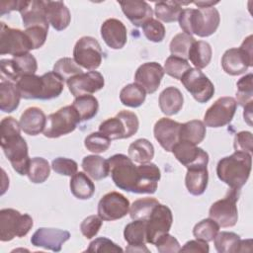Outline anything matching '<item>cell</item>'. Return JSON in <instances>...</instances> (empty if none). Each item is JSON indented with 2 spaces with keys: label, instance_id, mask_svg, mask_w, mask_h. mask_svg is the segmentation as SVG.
<instances>
[{
  "label": "cell",
  "instance_id": "cell-58",
  "mask_svg": "<svg viewBox=\"0 0 253 253\" xmlns=\"http://www.w3.org/2000/svg\"><path fill=\"white\" fill-rule=\"evenodd\" d=\"M210 251L208 242L200 239L190 240L185 243L183 247H181L180 252H200V253H208Z\"/></svg>",
  "mask_w": 253,
  "mask_h": 253
},
{
  "label": "cell",
  "instance_id": "cell-57",
  "mask_svg": "<svg viewBox=\"0 0 253 253\" xmlns=\"http://www.w3.org/2000/svg\"><path fill=\"white\" fill-rule=\"evenodd\" d=\"M1 72L5 75L10 81H18L20 79V75L16 69L13 59H1L0 60Z\"/></svg>",
  "mask_w": 253,
  "mask_h": 253
},
{
  "label": "cell",
  "instance_id": "cell-38",
  "mask_svg": "<svg viewBox=\"0 0 253 253\" xmlns=\"http://www.w3.org/2000/svg\"><path fill=\"white\" fill-rule=\"evenodd\" d=\"M145 91L136 83L125 86L120 92L121 103L126 107L137 108L145 101Z\"/></svg>",
  "mask_w": 253,
  "mask_h": 253
},
{
  "label": "cell",
  "instance_id": "cell-51",
  "mask_svg": "<svg viewBox=\"0 0 253 253\" xmlns=\"http://www.w3.org/2000/svg\"><path fill=\"white\" fill-rule=\"evenodd\" d=\"M51 167L54 172L64 176H73L78 169V164L76 161L65 158V157H57L52 160Z\"/></svg>",
  "mask_w": 253,
  "mask_h": 253
},
{
  "label": "cell",
  "instance_id": "cell-17",
  "mask_svg": "<svg viewBox=\"0 0 253 253\" xmlns=\"http://www.w3.org/2000/svg\"><path fill=\"white\" fill-rule=\"evenodd\" d=\"M176 159L187 169L206 168L209 162V154L202 148L188 141L180 140L172 149Z\"/></svg>",
  "mask_w": 253,
  "mask_h": 253
},
{
  "label": "cell",
  "instance_id": "cell-8",
  "mask_svg": "<svg viewBox=\"0 0 253 253\" xmlns=\"http://www.w3.org/2000/svg\"><path fill=\"white\" fill-rule=\"evenodd\" d=\"M252 65V35L248 36L239 47L227 49L221 58L222 69L232 76L244 73Z\"/></svg>",
  "mask_w": 253,
  "mask_h": 253
},
{
  "label": "cell",
  "instance_id": "cell-30",
  "mask_svg": "<svg viewBox=\"0 0 253 253\" xmlns=\"http://www.w3.org/2000/svg\"><path fill=\"white\" fill-rule=\"evenodd\" d=\"M20 91L15 83L10 80L1 79L0 82V109L4 113L15 111L21 99Z\"/></svg>",
  "mask_w": 253,
  "mask_h": 253
},
{
  "label": "cell",
  "instance_id": "cell-23",
  "mask_svg": "<svg viewBox=\"0 0 253 253\" xmlns=\"http://www.w3.org/2000/svg\"><path fill=\"white\" fill-rule=\"evenodd\" d=\"M161 173L154 163H144L137 166V180L134 188L136 194H154L157 190Z\"/></svg>",
  "mask_w": 253,
  "mask_h": 253
},
{
  "label": "cell",
  "instance_id": "cell-39",
  "mask_svg": "<svg viewBox=\"0 0 253 253\" xmlns=\"http://www.w3.org/2000/svg\"><path fill=\"white\" fill-rule=\"evenodd\" d=\"M182 10L180 1H159L155 3L154 13L159 20L172 23L179 20Z\"/></svg>",
  "mask_w": 253,
  "mask_h": 253
},
{
  "label": "cell",
  "instance_id": "cell-10",
  "mask_svg": "<svg viewBox=\"0 0 253 253\" xmlns=\"http://www.w3.org/2000/svg\"><path fill=\"white\" fill-rule=\"evenodd\" d=\"M102 58L103 50L95 38L85 36L76 42L73 48V59L79 66L95 70L102 63Z\"/></svg>",
  "mask_w": 253,
  "mask_h": 253
},
{
  "label": "cell",
  "instance_id": "cell-15",
  "mask_svg": "<svg viewBox=\"0 0 253 253\" xmlns=\"http://www.w3.org/2000/svg\"><path fill=\"white\" fill-rule=\"evenodd\" d=\"M172 222L171 210L165 205L158 204L146 220V242L154 245L162 235L169 232Z\"/></svg>",
  "mask_w": 253,
  "mask_h": 253
},
{
  "label": "cell",
  "instance_id": "cell-50",
  "mask_svg": "<svg viewBox=\"0 0 253 253\" xmlns=\"http://www.w3.org/2000/svg\"><path fill=\"white\" fill-rule=\"evenodd\" d=\"M142 31L146 39L153 42H160L165 37V28L161 22L150 19L142 26Z\"/></svg>",
  "mask_w": 253,
  "mask_h": 253
},
{
  "label": "cell",
  "instance_id": "cell-52",
  "mask_svg": "<svg viewBox=\"0 0 253 253\" xmlns=\"http://www.w3.org/2000/svg\"><path fill=\"white\" fill-rule=\"evenodd\" d=\"M103 219L99 215H89L80 224L81 233L88 239L93 238L100 230Z\"/></svg>",
  "mask_w": 253,
  "mask_h": 253
},
{
  "label": "cell",
  "instance_id": "cell-59",
  "mask_svg": "<svg viewBox=\"0 0 253 253\" xmlns=\"http://www.w3.org/2000/svg\"><path fill=\"white\" fill-rule=\"evenodd\" d=\"M20 1H3L0 3V15L3 16L6 13H10L11 11L18 10Z\"/></svg>",
  "mask_w": 253,
  "mask_h": 253
},
{
  "label": "cell",
  "instance_id": "cell-26",
  "mask_svg": "<svg viewBox=\"0 0 253 253\" xmlns=\"http://www.w3.org/2000/svg\"><path fill=\"white\" fill-rule=\"evenodd\" d=\"M119 4L123 13L135 27H142L152 19V8L145 1H121Z\"/></svg>",
  "mask_w": 253,
  "mask_h": 253
},
{
  "label": "cell",
  "instance_id": "cell-27",
  "mask_svg": "<svg viewBox=\"0 0 253 253\" xmlns=\"http://www.w3.org/2000/svg\"><path fill=\"white\" fill-rule=\"evenodd\" d=\"M21 129L29 135H38L44 130L46 117L42 109L30 107L24 111L19 121Z\"/></svg>",
  "mask_w": 253,
  "mask_h": 253
},
{
  "label": "cell",
  "instance_id": "cell-32",
  "mask_svg": "<svg viewBox=\"0 0 253 253\" xmlns=\"http://www.w3.org/2000/svg\"><path fill=\"white\" fill-rule=\"evenodd\" d=\"M84 172L88 174L94 180L105 179L109 174V163L108 159L99 155H87L83 158L81 164Z\"/></svg>",
  "mask_w": 253,
  "mask_h": 253
},
{
  "label": "cell",
  "instance_id": "cell-34",
  "mask_svg": "<svg viewBox=\"0 0 253 253\" xmlns=\"http://www.w3.org/2000/svg\"><path fill=\"white\" fill-rule=\"evenodd\" d=\"M211 46L204 41H195L190 47L188 58L198 69L205 68L209 65L211 59Z\"/></svg>",
  "mask_w": 253,
  "mask_h": 253
},
{
  "label": "cell",
  "instance_id": "cell-56",
  "mask_svg": "<svg viewBox=\"0 0 253 253\" xmlns=\"http://www.w3.org/2000/svg\"><path fill=\"white\" fill-rule=\"evenodd\" d=\"M252 133L250 131H240L234 136V149L235 151H242L247 153H252Z\"/></svg>",
  "mask_w": 253,
  "mask_h": 253
},
{
  "label": "cell",
  "instance_id": "cell-35",
  "mask_svg": "<svg viewBox=\"0 0 253 253\" xmlns=\"http://www.w3.org/2000/svg\"><path fill=\"white\" fill-rule=\"evenodd\" d=\"M128 157L136 163L144 164L151 161L154 156V147L146 138H138L128 146Z\"/></svg>",
  "mask_w": 253,
  "mask_h": 253
},
{
  "label": "cell",
  "instance_id": "cell-45",
  "mask_svg": "<svg viewBox=\"0 0 253 253\" xmlns=\"http://www.w3.org/2000/svg\"><path fill=\"white\" fill-rule=\"evenodd\" d=\"M53 72L57 74L63 81H67L75 75H78L82 72V69L70 57H62L58 59L53 65Z\"/></svg>",
  "mask_w": 253,
  "mask_h": 253
},
{
  "label": "cell",
  "instance_id": "cell-44",
  "mask_svg": "<svg viewBox=\"0 0 253 253\" xmlns=\"http://www.w3.org/2000/svg\"><path fill=\"white\" fill-rule=\"evenodd\" d=\"M219 231V225L211 218H205L198 222L193 229V234L197 239L206 242L212 241Z\"/></svg>",
  "mask_w": 253,
  "mask_h": 253
},
{
  "label": "cell",
  "instance_id": "cell-5",
  "mask_svg": "<svg viewBox=\"0 0 253 253\" xmlns=\"http://www.w3.org/2000/svg\"><path fill=\"white\" fill-rule=\"evenodd\" d=\"M109 170L115 185L121 190L134 192L137 180V166L126 155L119 153L108 159Z\"/></svg>",
  "mask_w": 253,
  "mask_h": 253
},
{
  "label": "cell",
  "instance_id": "cell-14",
  "mask_svg": "<svg viewBox=\"0 0 253 253\" xmlns=\"http://www.w3.org/2000/svg\"><path fill=\"white\" fill-rule=\"evenodd\" d=\"M237 108V103L232 97L218 98L206 112L204 124L210 127H221L228 125Z\"/></svg>",
  "mask_w": 253,
  "mask_h": 253
},
{
  "label": "cell",
  "instance_id": "cell-20",
  "mask_svg": "<svg viewBox=\"0 0 253 253\" xmlns=\"http://www.w3.org/2000/svg\"><path fill=\"white\" fill-rule=\"evenodd\" d=\"M70 238L67 230L57 228L41 227L31 237V243L36 247H42L54 252H59L64 242Z\"/></svg>",
  "mask_w": 253,
  "mask_h": 253
},
{
  "label": "cell",
  "instance_id": "cell-19",
  "mask_svg": "<svg viewBox=\"0 0 253 253\" xmlns=\"http://www.w3.org/2000/svg\"><path fill=\"white\" fill-rule=\"evenodd\" d=\"M18 11L21 14L23 25L26 29L31 27H42L48 30L49 23L45 11V1H20Z\"/></svg>",
  "mask_w": 253,
  "mask_h": 253
},
{
  "label": "cell",
  "instance_id": "cell-53",
  "mask_svg": "<svg viewBox=\"0 0 253 253\" xmlns=\"http://www.w3.org/2000/svg\"><path fill=\"white\" fill-rule=\"evenodd\" d=\"M88 252H123V249L114 243L112 240L106 237H98L91 241L88 248Z\"/></svg>",
  "mask_w": 253,
  "mask_h": 253
},
{
  "label": "cell",
  "instance_id": "cell-2",
  "mask_svg": "<svg viewBox=\"0 0 253 253\" xmlns=\"http://www.w3.org/2000/svg\"><path fill=\"white\" fill-rule=\"evenodd\" d=\"M16 85L24 99L50 100L58 97L63 91V80L53 71L42 76L24 75L20 77Z\"/></svg>",
  "mask_w": 253,
  "mask_h": 253
},
{
  "label": "cell",
  "instance_id": "cell-16",
  "mask_svg": "<svg viewBox=\"0 0 253 253\" xmlns=\"http://www.w3.org/2000/svg\"><path fill=\"white\" fill-rule=\"evenodd\" d=\"M128 200L118 192H110L104 195L98 204V215L106 221L120 219L129 211Z\"/></svg>",
  "mask_w": 253,
  "mask_h": 253
},
{
  "label": "cell",
  "instance_id": "cell-18",
  "mask_svg": "<svg viewBox=\"0 0 253 253\" xmlns=\"http://www.w3.org/2000/svg\"><path fill=\"white\" fill-rule=\"evenodd\" d=\"M70 93L76 98L82 95H90L104 87L105 80L98 71H89L73 76L66 81Z\"/></svg>",
  "mask_w": 253,
  "mask_h": 253
},
{
  "label": "cell",
  "instance_id": "cell-54",
  "mask_svg": "<svg viewBox=\"0 0 253 253\" xmlns=\"http://www.w3.org/2000/svg\"><path fill=\"white\" fill-rule=\"evenodd\" d=\"M154 245L160 253H177L181 249L178 240L169 233L162 235Z\"/></svg>",
  "mask_w": 253,
  "mask_h": 253
},
{
  "label": "cell",
  "instance_id": "cell-46",
  "mask_svg": "<svg viewBox=\"0 0 253 253\" xmlns=\"http://www.w3.org/2000/svg\"><path fill=\"white\" fill-rule=\"evenodd\" d=\"M253 75L249 73L241 77L237 82V92H236V103L244 107L247 104L253 102V85H252Z\"/></svg>",
  "mask_w": 253,
  "mask_h": 253
},
{
  "label": "cell",
  "instance_id": "cell-61",
  "mask_svg": "<svg viewBox=\"0 0 253 253\" xmlns=\"http://www.w3.org/2000/svg\"><path fill=\"white\" fill-rule=\"evenodd\" d=\"M196 6L199 8H208V7H213L215 4L218 3V1H195L193 2Z\"/></svg>",
  "mask_w": 253,
  "mask_h": 253
},
{
  "label": "cell",
  "instance_id": "cell-25",
  "mask_svg": "<svg viewBox=\"0 0 253 253\" xmlns=\"http://www.w3.org/2000/svg\"><path fill=\"white\" fill-rule=\"evenodd\" d=\"M125 240L128 243L126 249L129 252H149L146 243V220L133 219L127 223L124 230Z\"/></svg>",
  "mask_w": 253,
  "mask_h": 253
},
{
  "label": "cell",
  "instance_id": "cell-24",
  "mask_svg": "<svg viewBox=\"0 0 253 253\" xmlns=\"http://www.w3.org/2000/svg\"><path fill=\"white\" fill-rule=\"evenodd\" d=\"M101 37L109 47L121 49L126 43V28L118 19H108L101 26Z\"/></svg>",
  "mask_w": 253,
  "mask_h": 253
},
{
  "label": "cell",
  "instance_id": "cell-48",
  "mask_svg": "<svg viewBox=\"0 0 253 253\" xmlns=\"http://www.w3.org/2000/svg\"><path fill=\"white\" fill-rule=\"evenodd\" d=\"M111 139L100 131L92 132L86 136L84 140V145L87 150L93 153H102L108 150L111 145Z\"/></svg>",
  "mask_w": 253,
  "mask_h": 253
},
{
  "label": "cell",
  "instance_id": "cell-28",
  "mask_svg": "<svg viewBox=\"0 0 253 253\" xmlns=\"http://www.w3.org/2000/svg\"><path fill=\"white\" fill-rule=\"evenodd\" d=\"M45 11L48 23L56 31H62L70 24V12L62 1H45Z\"/></svg>",
  "mask_w": 253,
  "mask_h": 253
},
{
  "label": "cell",
  "instance_id": "cell-7",
  "mask_svg": "<svg viewBox=\"0 0 253 253\" xmlns=\"http://www.w3.org/2000/svg\"><path fill=\"white\" fill-rule=\"evenodd\" d=\"M33 226V218L22 214L14 209H3L0 211V240L10 241L13 238L25 236Z\"/></svg>",
  "mask_w": 253,
  "mask_h": 253
},
{
  "label": "cell",
  "instance_id": "cell-42",
  "mask_svg": "<svg viewBox=\"0 0 253 253\" xmlns=\"http://www.w3.org/2000/svg\"><path fill=\"white\" fill-rule=\"evenodd\" d=\"M159 204L154 198H142L135 200L129 207V216L132 219L147 220L153 209Z\"/></svg>",
  "mask_w": 253,
  "mask_h": 253
},
{
  "label": "cell",
  "instance_id": "cell-33",
  "mask_svg": "<svg viewBox=\"0 0 253 253\" xmlns=\"http://www.w3.org/2000/svg\"><path fill=\"white\" fill-rule=\"evenodd\" d=\"M70 191L79 200H88L95 193V185L84 172H76L71 176Z\"/></svg>",
  "mask_w": 253,
  "mask_h": 253
},
{
  "label": "cell",
  "instance_id": "cell-12",
  "mask_svg": "<svg viewBox=\"0 0 253 253\" xmlns=\"http://www.w3.org/2000/svg\"><path fill=\"white\" fill-rule=\"evenodd\" d=\"M239 192L229 190L226 197L214 202L210 208V218L213 219L219 227L234 226L238 219V211L236 202Z\"/></svg>",
  "mask_w": 253,
  "mask_h": 253
},
{
  "label": "cell",
  "instance_id": "cell-49",
  "mask_svg": "<svg viewBox=\"0 0 253 253\" xmlns=\"http://www.w3.org/2000/svg\"><path fill=\"white\" fill-rule=\"evenodd\" d=\"M12 59L14 61V64L20 77L24 75L35 74L38 69L37 59L30 52L18 56H13Z\"/></svg>",
  "mask_w": 253,
  "mask_h": 253
},
{
  "label": "cell",
  "instance_id": "cell-9",
  "mask_svg": "<svg viewBox=\"0 0 253 253\" xmlns=\"http://www.w3.org/2000/svg\"><path fill=\"white\" fill-rule=\"evenodd\" d=\"M80 122V118L72 105L62 107L46 118L43 134L48 138L68 134L76 128Z\"/></svg>",
  "mask_w": 253,
  "mask_h": 253
},
{
  "label": "cell",
  "instance_id": "cell-21",
  "mask_svg": "<svg viewBox=\"0 0 253 253\" xmlns=\"http://www.w3.org/2000/svg\"><path fill=\"white\" fill-rule=\"evenodd\" d=\"M180 123L169 118H161L154 125V137L163 149L170 152L180 141Z\"/></svg>",
  "mask_w": 253,
  "mask_h": 253
},
{
  "label": "cell",
  "instance_id": "cell-43",
  "mask_svg": "<svg viewBox=\"0 0 253 253\" xmlns=\"http://www.w3.org/2000/svg\"><path fill=\"white\" fill-rule=\"evenodd\" d=\"M195 41L196 40L194 39L193 36L186 34L184 32L177 34L172 39L169 45L172 55H175L187 60L190 47Z\"/></svg>",
  "mask_w": 253,
  "mask_h": 253
},
{
  "label": "cell",
  "instance_id": "cell-22",
  "mask_svg": "<svg viewBox=\"0 0 253 253\" xmlns=\"http://www.w3.org/2000/svg\"><path fill=\"white\" fill-rule=\"evenodd\" d=\"M163 67L157 62H145L141 64L134 74V81L145 93H154L164 76Z\"/></svg>",
  "mask_w": 253,
  "mask_h": 253
},
{
  "label": "cell",
  "instance_id": "cell-11",
  "mask_svg": "<svg viewBox=\"0 0 253 253\" xmlns=\"http://www.w3.org/2000/svg\"><path fill=\"white\" fill-rule=\"evenodd\" d=\"M33 49L30 39L25 31L8 27L0 23V54H11L13 56L29 53Z\"/></svg>",
  "mask_w": 253,
  "mask_h": 253
},
{
  "label": "cell",
  "instance_id": "cell-36",
  "mask_svg": "<svg viewBox=\"0 0 253 253\" xmlns=\"http://www.w3.org/2000/svg\"><path fill=\"white\" fill-rule=\"evenodd\" d=\"M206 132V126L202 121L192 120L181 124L180 140L188 141L197 145L204 140Z\"/></svg>",
  "mask_w": 253,
  "mask_h": 253
},
{
  "label": "cell",
  "instance_id": "cell-40",
  "mask_svg": "<svg viewBox=\"0 0 253 253\" xmlns=\"http://www.w3.org/2000/svg\"><path fill=\"white\" fill-rule=\"evenodd\" d=\"M240 236L234 232H218L214 239V247L219 253H236L239 252Z\"/></svg>",
  "mask_w": 253,
  "mask_h": 253
},
{
  "label": "cell",
  "instance_id": "cell-41",
  "mask_svg": "<svg viewBox=\"0 0 253 253\" xmlns=\"http://www.w3.org/2000/svg\"><path fill=\"white\" fill-rule=\"evenodd\" d=\"M50 174V166L48 161L42 157H34L30 161L28 177L35 184L43 183Z\"/></svg>",
  "mask_w": 253,
  "mask_h": 253
},
{
  "label": "cell",
  "instance_id": "cell-4",
  "mask_svg": "<svg viewBox=\"0 0 253 253\" xmlns=\"http://www.w3.org/2000/svg\"><path fill=\"white\" fill-rule=\"evenodd\" d=\"M178 21L184 33L205 38L212 35L217 30L220 16L214 7L189 8L182 10Z\"/></svg>",
  "mask_w": 253,
  "mask_h": 253
},
{
  "label": "cell",
  "instance_id": "cell-60",
  "mask_svg": "<svg viewBox=\"0 0 253 253\" xmlns=\"http://www.w3.org/2000/svg\"><path fill=\"white\" fill-rule=\"evenodd\" d=\"M252 104H253V102H251L243 107L244 108V113H243L244 121L249 126H252Z\"/></svg>",
  "mask_w": 253,
  "mask_h": 253
},
{
  "label": "cell",
  "instance_id": "cell-47",
  "mask_svg": "<svg viewBox=\"0 0 253 253\" xmlns=\"http://www.w3.org/2000/svg\"><path fill=\"white\" fill-rule=\"evenodd\" d=\"M192 67L190 66L188 60L183 59L181 57L170 55L164 63V72L169 76L175 79H181L182 76Z\"/></svg>",
  "mask_w": 253,
  "mask_h": 253
},
{
  "label": "cell",
  "instance_id": "cell-29",
  "mask_svg": "<svg viewBox=\"0 0 253 253\" xmlns=\"http://www.w3.org/2000/svg\"><path fill=\"white\" fill-rule=\"evenodd\" d=\"M159 108L166 116H173L179 113L183 107L184 98L182 92L173 86L165 88L159 95Z\"/></svg>",
  "mask_w": 253,
  "mask_h": 253
},
{
  "label": "cell",
  "instance_id": "cell-37",
  "mask_svg": "<svg viewBox=\"0 0 253 253\" xmlns=\"http://www.w3.org/2000/svg\"><path fill=\"white\" fill-rule=\"evenodd\" d=\"M72 107L77 112L80 121H89L97 115L99 103L92 95H82L74 99Z\"/></svg>",
  "mask_w": 253,
  "mask_h": 253
},
{
  "label": "cell",
  "instance_id": "cell-6",
  "mask_svg": "<svg viewBox=\"0 0 253 253\" xmlns=\"http://www.w3.org/2000/svg\"><path fill=\"white\" fill-rule=\"evenodd\" d=\"M139 126L137 116L130 111H121L99 126V131L111 140L128 138L136 133Z\"/></svg>",
  "mask_w": 253,
  "mask_h": 253
},
{
  "label": "cell",
  "instance_id": "cell-1",
  "mask_svg": "<svg viewBox=\"0 0 253 253\" xmlns=\"http://www.w3.org/2000/svg\"><path fill=\"white\" fill-rule=\"evenodd\" d=\"M1 128V147L4 154L10 161L13 169L19 175H27L30 166L28 145L21 135V126L13 117L2 119Z\"/></svg>",
  "mask_w": 253,
  "mask_h": 253
},
{
  "label": "cell",
  "instance_id": "cell-3",
  "mask_svg": "<svg viewBox=\"0 0 253 253\" xmlns=\"http://www.w3.org/2000/svg\"><path fill=\"white\" fill-rule=\"evenodd\" d=\"M251 165L252 156L250 153L235 151L218 161L216 174L218 179L225 183L230 190L240 192L250 176Z\"/></svg>",
  "mask_w": 253,
  "mask_h": 253
},
{
  "label": "cell",
  "instance_id": "cell-55",
  "mask_svg": "<svg viewBox=\"0 0 253 253\" xmlns=\"http://www.w3.org/2000/svg\"><path fill=\"white\" fill-rule=\"evenodd\" d=\"M48 30L42 27H31L25 30L26 35L31 41L33 49L40 48L45 42Z\"/></svg>",
  "mask_w": 253,
  "mask_h": 253
},
{
  "label": "cell",
  "instance_id": "cell-13",
  "mask_svg": "<svg viewBox=\"0 0 253 253\" xmlns=\"http://www.w3.org/2000/svg\"><path fill=\"white\" fill-rule=\"evenodd\" d=\"M184 87L199 103H206L214 94L211 81L198 68L189 69L180 79Z\"/></svg>",
  "mask_w": 253,
  "mask_h": 253
},
{
  "label": "cell",
  "instance_id": "cell-31",
  "mask_svg": "<svg viewBox=\"0 0 253 253\" xmlns=\"http://www.w3.org/2000/svg\"><path fill=\"white\" fill-rule=\"evenodd\" d=\"M209 181V173L206 168H191L187 170L185 185L188 192L194 196L205 193Z\"/></svg>",
  "mask_w": 253,
  "mask_h": 253
}]
</instances>
